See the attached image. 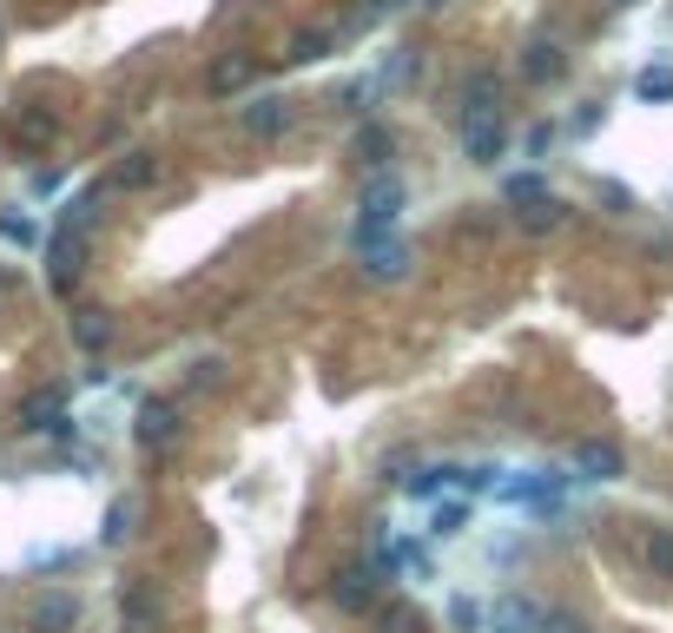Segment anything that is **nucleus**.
<instances>
[{"mask_svg":"<svg viewBox=\"0 0 673 633\" xmlns=\"http://www.w3.org/2000/svg\"><path fill=\"white\" fill-rule=\"evenodd\" d=\"M403 178L397 172H370L363 178V198H357V251L377 244V238H397V218H403Z\"/></svg>","mask_w":673,"mask_h":633,"instance_id":"obj_1","label":"nucleus"},{"mask_svg":"<svg viewBox=\"0 0 673 633\" xmlns=\"http://www.w3.org/2000/svg\"><path fill=\"white\" fill-rule=\"evenodd\" d=\"M562 73H568V53H562V40L535 33V40L522 46V79H529V86H555Z\"/></svg>","mask_w":673,"mask_h":633,"instance_id":"obj_2","label":"nucleus"},{"mask_svg":"<svg viewBox=\"0 0 673 633\" xmlns=\"http://www.w3.org/2000/svg\"><path fill=\"white\" fill-rule=\"evenodd\" d=\"M568 469H575L582 482H615V476H621V449L601 443V436H588V443L568 449Z\"/></svg>","mask_w":673,"mask_h":633,"instance_id":"obj_3","label":"nucleus"},{"mask_svg":"<svg viewBox=\"0 0 673 633\" xmlns=\"http://www.w3.org/2000/svg\"><path fill=\"white\" fill-rule=\"evenodd\" d=\"M555 489H562V476H502L496 502H509V509H555Z\"/></svg>","mask_w":673,"mask_h":633,"instance_id":"obj_4","label":"nucleus"},{"mask_svg":"<svg viewBox=\"0 0 673 633\" xmlns=\"http://www.w3.org/2000/svg\"><path fill=\"white\" fill-rule=\"evenodd\" d=\"M463 119H502V73L476 66L463 79Z\"/></svg>","mask_w":673,"mask_h":633,"instance_id":"obj_5","label":"nucleus"},{"mask_svg":"<svg viewBox=\"0 0 673 633\" xmlns=\"http://www.w3.org/2000/svg\"><path fill=\"white\" fill-rule=\"evenodd\" d=\"M463 152H469L476 165H496V159L509 152V125H502V119H463Z\"/></svg>","mask_w":673,"mask_h":633,"instance_id":"obj_6","label":"nucleus"},{"mask_svg":"<svg viewBox=\"0 0 673 633\" xmlns=\"http://www.w3.org/2000/svg\"><path fill=\"white\" fill-rule=\"evenodd\" d=\"M363 271H370L377 284H397V277L410 271V244H403V238H377V244H363Z\"/></svg>","mask_w":673,"mask_h":633,"instance_id":"obj_7","label":"nucleus"},{"mask_svg":"<svg viewBox=\"0 0 673 633\" xmlns=\"http://www.w3.org/2000/svg\"><path fill=\"white\" fill-rule=\"evenodd\" d=\"M542 621H549V614H542L535 601H522V594H502V601L489 608V627L496 633H542Z\"/></svg>","mask_w":673,"mask_h":633,"instance_id":"obj_8","label":"nucleus"},{"mask_svg":"<svg viewBox=\"0 0 673 633\" xmlns=\"http://www.w3.org/2000/svg\"><path fill=\"white\" fill-rule=\"evenodd\" d=\"M291 125V106L278 99V92H264V99H251L245 106V132H258V139H278Z\"/></svg>","mask_w":673,"mask_h":633,"instance_id":"obj_9","label":"nucleus"},{"mask_svg":"<svg viewBox=\"0 0 673 633\" xmlns=\"http://www.w3.org/2000/svg\"><path fill=\"white\" fill-rule=\"evenodd\" d=\"M172 436H178L172 403H159V396H152V403H139V443H145V449H165Z\"/></svg>","mask_w":673,"mask_h":633,"instance_id":"obj_10","label":"nucleus"},{"mask_svg":"<svg viewBox=\"0 0 673 633\" xmlns=\"http://www.w3.org/2000/svg\"><path fill=\"white\" fill-rule=\"evenodd\" d=\"M350 152H357V165H363V172H383V165H390V152H397V139H390V125H363Z\"/></svg>","mask_w":673,"mask_h":633,"instance_id":"obj_11","label":"nucleus"},{"mask_svg":"<svg viewBox=\"0 0 673 633\" xmlns=\"http://www.w3.org/2000/svg\"><path fill=\"white\" fill-rule=\"evenodd\" d=\"M502 198L529 211V205H549L555 192H549V178H542V172H509V185H502Z\"/></svg>","mask_w":673,"mask_h":633,"instance_id":"obj_12","label":"nucleus"},{"mask_svg":"<svg viewBox=\"0 0 673 633\" xmlns=\"http://www.w3.org/2000/svg\"><path fill=\"white\" fill-rule=\"evenodd\" d=\"M73 621H79V601H73V594H46V601L33 608V627L40 633H59V627H73Z\"/></svg>","mask_w":673,"mask_h":633,"instance_id":"obj_13","label":"nucleus"},{"mask_svg":"<svg viewBox=\"0 0 673 633\" xmlns=\"http://www.w3.org/2000/svg\"><path fill=\"white\" fill-rule=\"evenodd\" d=\"M634 99H641V106H667L673 99V66H641V73H634Z\"/></svg>","mask_w":673,"mask_h":633,"instance_id":"obj_14","label":"nucleus"},{"mask_svg":"<svg viewBox=\"0 0 673 633\" xmlns=\"http://www.w3.org/2000/svg\"><path fill=\"white\" fill-rule=\"evenodd\" d=\"M59 390H46V396H33L26 410H20V429H33V436H46V429H59Z\"/></svg>","mask_w":673,"mask_h":633,"instance_id":"obj_15","label":"nucleus"},{"mask_svg":"<svg viewBox=\"0 0 673 633\" xmlns=\"http://www.w3.org/2000/svg\"><path fill=\"white\" fill-rule=\"evenodd\" d=\"M73 337H79V350H106L112 343V317L106 310H79L73 317Z\"/></svg>","mask_w":673,"mask_h":633,"instance_id":"obj_16","label":"nucleus"},{"mask_svg":"<svg viewBox=\"0 0 673 633\" xmlns=\"http://www.w3.org/2000/svg\"><path fill=\"white\" fill-rule=\"evenodd\" d=\"M73 277H79V238H73V231H66V238H53V284H59V291H66V284H73Z\"/></svg>","mask_w":673,"mask_h":633,"instance_id":"obj_17","label":"nucleus"},{"mask_svg":"<svg viewBox=\"0 0 673 633\" xmlns=\"http://www.w3.org/2000/svg\"><path fill=\"white\" fill-rule=\"evenodd\" d=\"M403 489H410V495H416V502H436V495H443V489H456V469H423V476H410V482H403Z\"/></svg>","mask_w":673,"mask_h":633,"instance_id":"obj_18","label":"nucleus"},{"mask_svg":"<svg viewBox=\"0 0 673 633\" xmlns=\"http://www.w3.org/2000/svg\"><path fill=\"white\" fill-rule=\"evenodd\" d=\"M337 601H344V608H370V601H377V581L350 568V575H337Z\"/></svg>","mask_w":673,"mask_h":633,"instance_id":"obj_19","label":"nucleus"},{"mask_svg":"<svg viewBox=\"0 0 673 633\" xmlns=\"http://www.w3.org/2000/svg\"><path fill=\"white\" fill-rule=\"evenodd\" d=\"M383 555L403 568V575H416V581H430V555L423 548H410V542H383Z\"/></svg>","mask_w":673,"mask_h":633,"instance_id":"obj_20","label":"nucleus"},{"mask_svg":"<svg viewBox=\"0 0 673 633\" xmlns=\"http://www.w3.org/2000/svg\"><path fill=\"white\" fill-rule=\"evenodd\" d=\"M152 178H159V159H152V152H132V159L119 165V185H152Z\"/></svg>","mask_w":673,"mask_h":633,"instance_id":"obj_21","label":"nucleus"},{"mask_svg":"<svg viewBox=\"0 0 673 633\" xmlns=\"http://www.w3.org/2000/svg\"><path fill=\"white\" fill-rule=\"evenodd\" d=\"M99 535H106V548H119V542L132 535V502H112V509H106V528H99Z\"/></svg>","mask_w":673,"mask_h":633,"instance_id":"obj_22","label":"nucleus"},{"mask_svg":"<svg viewBox=\"0 0 673 633\" xmlns=\"http://www.w3.org/2000/svg\"><path fill=\"white\" fill-rule=\"evenodd\" d=\"M0 238H7V244H33V238H40V225H33L26 211H0Z\"/></svg>","mask_w":673,"mask_h":633,"instance_id":"obj_23","label":"nucleus"},{"mask_svg":"<svg viewBox=\"0 0 673 633\" xmlns=\"http://www.w3.org/2000/svg\"><path fill=\"white\" fill-rule=\"evenodd\" d=\"M324 53H330V33H297L284 59H297V66H304V59H324Z\"/></svg>","mask_w":673,"mask_h":633,"instance_id":"obj_24","label":"nucleus"},{"mask_svg":"<svg viewBox=\"0 0 673 633\" xmlns=\"http://www.w3.org/2000/svg\"><path fill=\"white\" fill-rule=\"evenodd\" d=\"M245 79H251V59H225V66L211 73V86H218V92H231V86H245Z\"/></svg>","mask_w":673,"mask_h":633,"instance_id":"obj_25","label":"nucleus"},{"mask_svg":"<svg viewBox=\"0 0 673 633\" xmlns=\"http://www.w3.org/2000/svg\"><path fill=\"white\" fill-rule=\"evenodd\" d=\"M648 561H654L661 575H673V535H667V528H654V535H648Z\"/></svg>","mask_w":673,"mask_h":633,"instance_id":"obj_26","label":"nucleus"},{"mask_svg":"<svg viewBox=\"0 0 673 633\" xmlns=\"http://www.w3.org/2000/svg\"><path fill=\"white\" fill-rule=\"evenodd\" d=\"M601 119H608L601 106H582V112L568 119V132H575V139H595V132H601Z\"/></svg>","mask_w":673,"mask_h":633,"instance_id":"obj_27","label":"nucleus"},{"mask_svg":"<svg viewBox=\"0 0 673 633\" xmlns=\"http://www.w3.org/2000/svg\"><path fill=\"white\" fill-rule=\"evenodd\" d=\"M601 205H608V211H634V192L615 185V178H601Z\"/></svg>","mask_w":673,"mask_h":633,"instance_id":"obj_28","label":"nucleus"},{"mask_svg":"<svg viewBox=\"0 0 673 633\" xmlns=\"http://www.w3.org/2000/svg\"><path fill=\"white\" fill-rule=\"evenodd\" d=\"M555 218H562V205H555V198H549V205H529V211H522V225H529V231H549Z\"/></svg>","mask_w":673,"mask_h":633,"instance_id":"obj_29","label":"nucleus"},{"mask_svg":"<svg viewBox=\"0 0 673 633\" xmlns=\"http://www.w3.org/2000/svg\"><path fill=\"white\" fill-rule=\"evenodd\" d=\"M449 621H456V627L469 633V627H482V621H489V614H482V608H476V601H449Z\"/></svg>","mask_w":673,"mask_h":633,"instance_id":"obj_30","label":"nucleus"},{"mask_svg":"<svg viewBox=\"0 0 673 633\" xmlns=\"http://www.w3.org/2000/svg\"><path fill=\"white\" fill-rule=\"evenodd\" d=\"M383 627H390V633H423V621H416L410 608H390V614H383Z\"/></svg>","mask_w":673,"mask_h":633,"instance_id":"obj_31","label":"nucleus"},{"mask_svg":"<svg viewBox=\"0 0 673 633\" xmlns=\"http://www.w3.org/2000/svg\"><path fill=\"white\" fill-rule=\"evenodd\" d=\"M456 528H463V509H456V502H449V509H436V535H456Z\"/></svg>","mask_w":673,"mask_h":633,"instance_id":"obj_32","label":"nucleus"},{"mask_svg":"<svg viewBox=\"0 0 673 633\" xmlns=\"http://www.w3.org/2000/svg\"><path fill=\"white\" fill-rule=\"evenodd\" d=\"M542 633H588V627H582L575 614H549V621H542Z\"/></svg>","mask_w":673,"mask_h":633,"instance_id":"obj_33","label":"nucleus"},{"mask_svg":"<svg viewBox=\"0 0 673 633\" xmlns=\"http://www.w3.org/2000/svg\"><path fill=\"white\" fill-rule=\"evenodd\" d=\"M608 7H641V0H608Z\"/></svg>","mask_w":673,"mask_h":633,"instance_id":"obj_34","label":"nucleus"}]
</instances>
